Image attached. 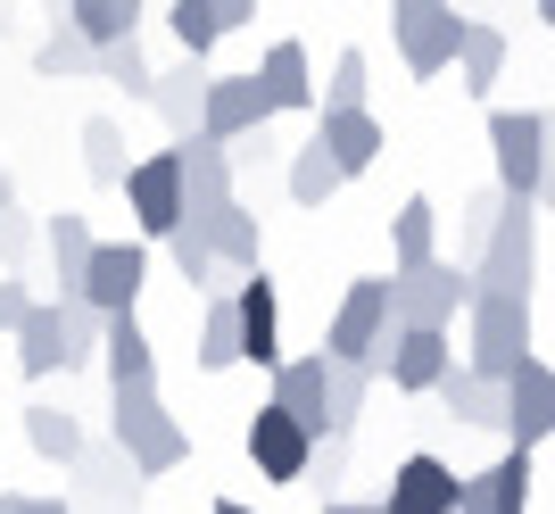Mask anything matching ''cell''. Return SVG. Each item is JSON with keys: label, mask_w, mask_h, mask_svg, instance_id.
I'll list each match as a JSON object with an SVG mask.
<instances>
[{"label": "cell", "mask_w": 555, "mask_h": 514, "mask_svg": "<svg viewBox=\"0 0 555 514\" xmlns=\"http://www.w3.org/2000/svg\"><path fill=\"white\" fill-rule=\"evenodd\" d=\"M183 233H199L208 241V257H216V274H257V257H266V224H257L249 208H224L216 224H183Z\"/></svg>", "instance_id": "25"}, {"label": "cell", "mask_w": 555, "mask_h": 514, "mask_svg": "<svg viewBox=\"0 0 555 514\" xmlns=\"http://www.w3.org/2000/svg\"><path fill=\"white\" fill-rule=\"evenodd\" d=\"M59 25L100 59V50H116V42H133V34H141V9H133V0H67Z\"/></svg>", "instance_id": "27"}, {"label": "cell", "mask_w": 555, "mask_h": 514, "mask_svg": "<svg viewBox=\"0 0 555 514\" xmlns=\"http://www.w3.org/2000/svg\"><path fill=\"white\" fill-rule=\"evenodd\" d=\"M257 92H266V108H274V117H307V108H315V75H307V42H291V34H282V42H266V59H257Z\"/></svg>", "instance_id": "22"}, {"label": "cell", "mask_w": 555, "mask_h": 514, "mask_svg": "<svg viewBox=\"0 0 555 514\" xmlns=\"http://www.w3.org/2000/svg\"><path fill=\"white\" fill-rule=\"evenodd\" d=\"M489 158H498V200H539V166H547V133H539V108H489Z\"/></svg>", "instance_id": "7"}, {"label": "cell", "mask_w": 555, "mask_h": 514, "mask_svg": "<svg viewBox=\"0 0 555 514\" xmlns=\"http://www.w3.org/2000/svg\"><path fill=\"white\" fill-rule=\"evenodd\" d=\"M506 440L531 457L539 440H555V365L547 357H522V374L506 382Z\"/></svg>", "instance_id": "17"}, {"label": "cell", "mask_w": 555, "mask_h": 514, "mask_svg": "<svg viewBox=\"0 0 555 514\" xmlns=\"http://www.w3.org/2000/svg\"><path fill=\"white\" fill-rule=\"evenodd\" d=\"M365 108V50L348 42L340 59H332V83H324V117H357Z\"/></svg>", "instance_id": "40"}, {"label": "cell", "mask_w": 555, "mask_h": 514, "mask_svg": "<svg viewBox=\"0 0 555 514\" xmlns=\"http://www.w3.org/2000/svg\"><path fill=\"white\" fill-rule=\"evenodd\" d=\"M431 398L456 423H473V432H506V382H481V374H464V365H448V382Z\"/></svg>", "instance_id": "28"}, {"label": "cell", "mask_w": 555, "mask_h": 514, "mask_svg": "<svg viewBox=\"0 0 555 514\" xmlns=\"http://www.w3.org/2000/svg\"><path fill=\"white\" fill-rule=\"evenodd\" d=\"M25 514H75V498H25Z\"/></svg>", "instance_id": "46"}, {"label": "cell", "mask_w": 555, "mask_h": 514, "mask_svg": "<svg viewBox=\"0 0 555 514\" xmlns=\"http://www.w3.org/2000/svg\"><path fill=\"white\" fill-rule=\"evenodd\" d=\"M382 307H390V332H448L473 307V274L431 257L415 274H382Z\"/></svg>", "instance_id": "3"}, {"label": "cell", "mask_w": 555, "mask_h": 514, "mask_svg": "<svg viewBox=\"0 0 555 514\" xmlns=\"http://www.w3.org/2000/svg\"><path fill=\"white\" fill-rule=\"evenodd\" d=\"M34 241H42V233H34V216H25V208H9V216H0V266H9V274H25Z\"/></svg>", "instance_id": "42"}, {"label": "cell", "mask_w": 555, "mask_h": 514, "mask_svg": "<svg viewBox=\"0 0 555 514\" xmlns=\"http://www.w3.org/2000/svg\"><path fill=\"white\" fill-rule=\"evenodd\" d=\"M100 357V316L83 299H34V316L17 324V374L42 382V374H75Z\"/></svg>", "instance_id": "1"}, {"label": "cell", "mask_w": 555, "mask_h": 514, "mask_svg": "<svg viewBox=\"0 0 555 514\" xmlns=\"http://www.w3.org/2000/svg\"><path fill=\"white\" fill-rule=\"evenodd\" d=\"M25 448L42 457V465H75L83 457V423L67 407H25Z\"/></svg>", "instance_id": "33"}, {"label": "cell", "mask_w": 555, "mask_h": 514, "mask_svg": "<svg viewBox=\"0 0 555 514\" xmlns=\"http://www.w3.org/2000/svg\"><path fill=\"white\" fill-rule=\"evenodd\" d=\"M141 282H150V249H141V241H100L92 274H83V307H92L100 324H108V316H133Z\"/></svg>", "instance_id": "13"}, {"label": "cell", "mask_w": 555, "mask_h": 514, "mask_svg": "<svg viewBox=\"0 0 555 514\" xmlns=\"http://www.w3.org/2000/svg\"><path fill=\"white\" fill-rule=\"evenodd\" d=\"M531 274H539V208L506 200L489 224V249L473 257V291L481 299H531Z\"/></svg>", "instance_id": "4"}, {"label": "cell", "mask_w": 555, "mask_h": 514, "mask_svg": "<svg viewBox=\"0 0 555 514\" xmlns=\"http://www.w3.org/2000/svg\"><path fill=\"white\" fill-rule=\"evenodd\" d=\"M0 514H25V490H0Z\"/></svg>", "instance_id": "48"}, {"label": "cell", "mask_w": 555, "mask_h": 514, "mask_svg": "<svg viewBox=\"0 0 555 514\" xmlns=\"http://www.w3.org/2000/svg\"><path fill=\"white\" fill-rule=\"evenodd\" d=\"M456 481H464V473L448 465V457L415 448V457H398V473H390V498H382V514H456Z\"/></svg>", "instance_id": "16"}, {"label": "cell", "mask_w": 555, "mask_h": 514, "mask_svg": "<svg viewBox=\"0 0 555 514\" xmlns=\"http://www.w3.org/2000/svg\"><path fill=\"white\" fill-rule=\"evenodd\" d=\"M108 432H116V457L133 465V481H158V473H175L191 457V440H183V423L166 415L158 382L150 390H108Z\"/></svg>", "instance_id": "2"}, {"label": "cell", "mask_w": 555, "mask_h": 514, "mask_svg": "<svg viewBox=\"0 0 555 514\" xmlns=\"http://www.w3.org/2000/svg\"><path fill=\"white\" fill-rule=\"evenodd\" d=\"M199 374H224V365H241V316H232V291H216L208 307H199Z\"/></svg>", "instance_id": "32"}, {"label": "cell", "mask_w": 555, "mask_h": 514, "mask_svg": "<svg viewBox=\"0 0 555 514\" xmlns=\"http://www.w3.org/2000/svg\"><path fill=\"white\" fill-rule=\"evenodd\" d=\"M464 324H473L464 374H481V382H514L522 374V357H531V299H481V291H473Z\"/></svg>", "instance_id": "5"}, {"label": "cell", "mask_w": 555, "mask_h": 514, "mask_svg": "<svg viewBox=\"0 0 555 514\" xmlns=\"http://www.w3.org/2000/svg\"><path fill=\"white\" fill-rule=\"evenodd\" d=\"M539 25H547V34H555V0H539Z\"/></svg>", "instance_id": "50"}, {"label": "cell", "mask_w": 555, "mask_h": 514, "mask_svg": "<svg viewBox=\"0 0 555 514\" xmlns=\"http://www.w3.org/2000/svg\"><path fill=\"white\" fill-rule=\"evenodd\" d=\"M92 67H100V59H92L83 42H75L67 25H50L42 42H34V75H42V83H83Z\"/></svg>", "instance_id": "36"}, {"label": "cell", "mask_w": 555, "mask_h": 514, "mask_svg": "<svg viewBox=\"0 0 555 514\" xmlns=\"http://www.w3.org/2000/svg\"><path fill=\"white\" fill-rule=\"evenodd\" d=\"M324 514H382V498H332Z\"/></svg>", "instance_id": "45"}, {"label": "cell", "mask_w": 555, "mask_h": 514, "mask_svg": "<svg viewBox=\"0 0 555 514\" xmlns=\"http://www.w3.org/2000/svg\"><path fill=\"white\" fill-rule=\"evenodd\" d=\"M166 249H175V274H183L191 291H208V299L224 291V274H216V257H208V241H199V233H175Z\"/></svg>", "instance_id": "41"}, {"label": "cell", "mask_w": 555, "mask_h": 514, "mask_svg": "<svg viewBox=\"0 0 555 514\" xmlns=\"http://www.w3.org/2000/svg\"><path fill=\"white\" fill-rule=\"evenodd\" d=\"M241 25H257V0H175V9H166V34L183 42L191 67H199L224 34H241Z\"/></svg>", "instance_id": "20"}, {"label": "cell", "mask_w": 555, "mask_h": 514, "mask_svg": "<svg viewBox=\"0 0 555 514\" xmlns=\"http://www.w3.org/2000/svg\"><path fill=\"white\" fill-rule=\"evenodd\" d=\"M216 514H257V506H241V498H216Z\"/></svg>", "instance_id": "49"}, {"label": "cell", "mask_w": 555, "mask_h": 514, "mask_svg": "<svg viewBox=\"0 0 555 514\" xmlns=\"http://www.w3.org/2000/svg\"><path fill=\"white\" fill-rule=\"evenodd\" d=\"M25 316H34V282H25V274H0V332L17 340Z\"/></svg>", "instance_id": "44"}, {"label": "cell", "mask_w": 555, "mask_h": 514, "mask_svg": "<svg viewBox=\"0 0 555 514\" xmlns=\"http://www.w3.org/2000/svg\"><path fill=\"white\" fill-rule=\"evenodd\" d=\"M183 150V224H216L224 208H241V191H232V150L216 141H175Z\"/></svg>", "instance_id": "14"}, {"label": "cell", "mask_w": 555, "mask_h": 514, "mask_svg": "<svg viewBox=\"0 0 555 514\" xmlns=\"http://www.w3.org/2000/svg\"><path fill=\"white\" fill-rule=\"evenodd\" d=\"M456 75H464V83H456L464 100H489V92H498V75H506V34L473 17V25H464V50H456Z\"/></svg>", "instance_id": "30"}, {"label": "cell", "mask_w": 555, "mask_h": 514, "mask_svg": "<svg viewBox=\"0 0 555 514\" xmlns=\"http://www.w3.org/2000/svg\"><path fill=\"white\" fill-rule=\"evenodd\" d=\"M266 125H274V108H266V92H257V75H208V100H199V141L241 150V141H257Z\"/></svg>", "instance_id": "11"}, {"label": "cell", "mask_w": 555, "mask_h": 514, "mask_svg": "<svg viewBox=\"0 0 555 514\" xmlns=\"http://www.w3.org/2000/svg\"><path fill=\"white\" fill-rule=\"evenodd\" d=\"M315 150H324L348 183H357V175H365L390 141H382V117H373V108H357V117H324V108H315Z\"/></svg>", "instance_id": "23"}, {"label": "cell", "mask_w": 555, "mask_h": 514, "mask_svg": "<svg viewBox=\"0 0 555 514\" xmlns=\"http://www.w3.org/2000/svg\"><path fill=\"white\" fill-rule=\"evenodd\" d=\"M241 448H249V465L266 473V481H307V465H315V440H307L282 407H257L249 432H241Z\"/></svg>", "instance_id": "15"}, {"label": "cell", "mask_w": 555, "mask_h": 514, "mask_svg": "<svg viewBox=\"0 0 555 514\" xmlns=\"http://www.w3.org/2000/svg\"><path fill=\"white\" fill-rule=\"evenodd\" d=\"M324 365H332V357H324ZM365 398H373V374H365V365H332V440H357Z\"/></svg>", "instance_id": "38"}, {"label": "cell", "mask_w": 555, "mask_h": 514, "mask_svg": "<svg viewBox=\"0 0 555 514\" xmlns=\"http://www.w3.org/2000/svg\"><path fill=\"white\" fill-rule=\"evenodd\" d=\"M348 448H357V440H324V448H315V465H307L315 481H324V506H332V498H348L340 490V481H348Z\"/></svg>", "instance_id": "43"}, {"label": "cell", "mask_w": 555, "mask_h": 514, "mask_svg": "<svg viewBox=\"0 0 555 514\" xmlns=\"http://www.w3.org/2000/svg\"><path fill=\"white\" fill-rule=\"evenodd\" d=\"M125 208L141 216V233H150V241L183 233V150H175V141L150 150V158H133V175H125Z\"/></svg>", "instance_id": "9"}, {"label": "cell", "mask_w": 555, "mask_h": 514, "mask_svg": "<svg viewBox=\"0 0 555 514\" xmlns=\"http://www.w3.org/2000/svg\"><path fill=\"white\" fill-rule=\"evenodd\" d=\"M100 83H125V100H150V83H158V67H150V50H141V34L133 42H116V50H100Z\"/></svg>", "instance_id": "39"}, {"label": "cell", "mask_w": 555, "mask_h": 514, "mask_svg": "<svg viewBox=\"0 0 555 514\" xmlns=\"http://www.w3.org/2000/svg\"><path fill=\"white\" fill-rule=\"evenodd\" d=\"M83 175H92L100 191H125L133 158H125V125L116 117H83Z\"/></svg>", "instance_id": "34"}, {"label": "cell", "mask_w": 555, "mask_h": 514, "mask_svg": "<svg viewBox=\"0 0 555 514\" xmlns=\"http://www.w3.org/2000/svg\"><path fill=\"white\" fill-rule=\"evenodd\" d=\"M67 473H75V490L92 498V506H108V514H133V506H141V481H133V465L116 457V440H108V448L83 440V457H75Z\"/></svg>", "instance_id": "26"}, {"label": "cell", "mask_w": 555, "mask_h": 514, "mask_svg": "<svg viewBox=\"0 0 555 514\" xmlns=\"http://www.w3.org/2000/svg\"><path fill=\"white\" fill-rule=\"evenodd\" d=\"M232 316H241V365H282V299L266 266L232 282Z\"/></svg>", "instance_id": "18"}, {"label": "cell", "mask_w": 555, "mask_h": 514, "mask_svg": "<svg viewBox=\"0 0 555 514\" xmlns=\"http://www.w3.org/2000/svg\"><path fill=\"white\" fill-rule=\"evenodd\" d=\"M464 25L473 17H456L448 0H398L390 9V34H398V59H406V75H448L456 67V50H464Z\"/></svg>", "instance_id": "6"}, {"label": "cell", "mask_w": 555, "mask_h": 514, "mask_svg": "<svg viewBox=\"0 0 555 514\" xmlns=\"http://www.w3.org/2000/svg\"><path fill=\"white\" fill-rule=\"evenodd\" d=\"M92 224H83V216L75 208H59L42 224V257H50V282H59V299H83V274H92Z\"/></svg>", "instance_id": "24"}, {"label": "cell", "mask_w": 555, "mask_h": 514, "mask_svg": "<svg viewBox=\"0 0 555 514\" xmlns=\"http://www.w3.org/2000/svg\"><path fill=\"white\" fill-rule=\"evenodd\" d=\"M498 208H506L498 191H473V200L456 208V249H440L448 266H464V274H473V257L489 249V224H498Z\"/></svg>", "instance_id": "37"}, {"label": "cell", "mask_w": 555, "mask_h": 514, "mask_svg": "<svg viewBox=\"0 0 555 514\" xmlns=\"http://www.w3.org/2000/svg\"><path fill=\"white\" fill-rule=\"evenodd\" d=\"M282 183H291V200H299V208H324V200H340V166L324 158V150H315V133L299 141V150H291V175H282Z\"/></svg>", "instance_id": "35"}, {"label": "cell", "mask_w": 555, "mask_h": 514, "mask_svg": "<svg viewBox=\"0 0 555 514\" xmlns=\"http://www.w3.org/2000/svg\"><path fill=\"white\" fill-rule=\"evenodd\" d=\"M390 274H415V266H431V257H440V208H431V200H406V208L390 216Z\"/></svg>", "instance_id": "29"}, {"label": "cell", "mask_w": 555, "mask_h": 514, "mask_svg": "<svg viewBox=\"0 0 555 514\" xmlns=\"http://www.w3.org/2000/svg\"><path fill=\"white\" fill-rule=\"evenodd\" d=\"M531 457L522 448H506L489 473H464L456 481V514H531Z\"/></svg>", "instance_id": "19"}, {"label": "cell", "mask_w": 555, "mask_h": 514, "mask_svg": "<svg viewBox=\"0 0 555 514\" xmlns=\"http://www.w3.org/2000/svg\"><path fill=\"white\" fill-rule=\"evenodd\" d=\"M390 340V307H382V274H357L340 291V307H332V324H324V349L332 365H373V349Z\"/></svg>", "instance_id": "8"}, {"label": "cell", "mask_w": 555, "mask_h": 514, "mask_svg": "<svg viewBox=\"0 0 555 514\" xmlns=\"http://www.w3.org/2000/svg\"><path fill=\"white\" fill-rule=\"evenodd\" d=\"M448 365H456L448 332H390V340L373 349L365 374H373V382H390V390H406V398H431V390L448 382Z\"/></svg>", "instance_id": "10"}, {"label": "cell", "mask_w": 555, "mask_h": 514, "mask_svg": "<svg viewBox=\"0 0 555 514\" xmlns=\"http://www.w3.org/2000/svg\"><path fill=\"white\" fill-rule=\"evenodd\" d=\"M266 407H282L307 440L324 448L332 440V365L315 349H307V357H282V365H274V398H266Z\"/></svg>", "instance_id": "12"}, {"label": "cell", "mask_w": 555, "mask_h": 514, "mask_svg": "<svg viewBox=\"0 0 555 514\" xmlns=\"http://www.w3.org/2000/svg\"><path fill=\"white\" fill-rule=\"evenodd\" d=\"M199 100H208V75L191 67V59H183L175 75H158V83H150V108L166 117V133H175V141L199 133Z\"/></svg>", "instance_id": "31"}, {"label": "cell", "mask_w": 555, "mask_h": 514, "mask_svg": "<svg viewBox=\"0 0 555 514\" xmlns=\"http://www.w3.org/2000/svg\"><path fill=\"white\" fill-rule=\"evenodd\" d=\"M17 208V183H9V166H0V216Z\"/></svg>", "instance_id": "47"}, {"label": "cell", "mask_w": 555, "mask_h": 514, "mask_svg": "<svg viewBox=\"0 0 555 514\" xmlns=\"http://www.w3.org/2000/svg\"><path fill=\"white\" fill-rule=\"evenodd\" d=\"M100 374H108V390H150L158 382V340L141 332V316H108L100 324Z\"/></svg>", "instance_id": "21"}]
</instances>
